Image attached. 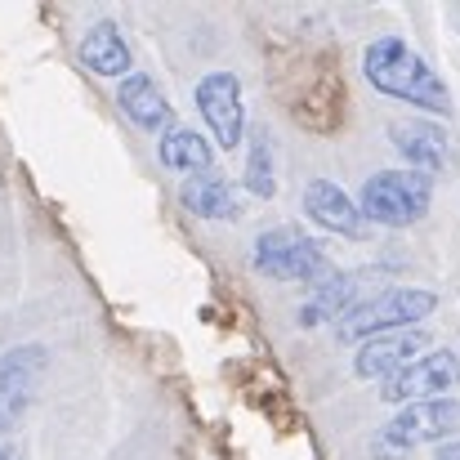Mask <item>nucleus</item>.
<instances>
[{
  "instance_id": "9b49d317",
  "label": "nucleus",
  "mask_w": 460,
  "mask_h": 460,
  "mask_svg": "<svg viewBox=\"0 0 460 460\" xmlns=\"http://www.w3.org/2000/svg\"><path fill=\"white\" fill-rule=\"evenodd\" d=\"M300 206H305V215L317 224V228H326V233H335V237H367L371 233V224L362 219V210H358V201L340 188V183H331V179H313L305 188V197H300Z\"/></svg>"
},
{
  "instance_id": "7ed1b4c3",
  "label": "nucleus",
  "mask_w": 460,
  "mask_h": 460,
  "mask_svg": "<svg viewBox=\"0 0 460 460\" xmlns=\"http://www.w3.org/2000/svg\"><path fill=\"white\" fill-rule=\"evenodd\" d=\"M434 308H438V296H434L429 287H389V291L362 300L358 308H349V313L335 322V335L362 344V340H371V335L416 326V322H425Z\"/></svg>"
},
{
  "instance_id": "6ab92c4d",
  "label": "nucleus",
  "mask_w": 460,
  "mask_h": 460,
  "mask_svg": "<svg viewBox=\"0 0 460 460\" xmlns=\"http://www.w3.org/2000/svg\"><path fill=\"white\" fill-rule=\"evenodd\" d=\"M0 460H13V447H4V443H0Z\"/></svg>"
},
{
  "instance_id": "f3484780",
  "label": "nucleus",
  "mask_w": 460,
  "mask_h": 460,
  "mask_svg": "<svg viewBox=\"0 0 460 460\" xmlns=\"http://www.w3.org/2000/svg\"><path fill=\"white\" fill-rule=\"evenodd\" d=\"M242 183H246V192L260 197V201L278 197V153H273V135H269V126H255V130H251L246 165H242Z\"/></svg>"
},
{
  "instance_id": "1a4fd4ad",
  "label": "nucleus",
  "mask_w": 460,
  "mask_h": 460,
  "mask_svg": "<svg viewBox=\"0 0 460 460\" xmlns=\"http://www.w3.org/2000/svg\"><path fill=\"white\" fill-rule=\"evenodd\" d=\"M429 349V331L425 326H402V331H385L358 344L353 353V376L362 380H389L398 376L411 358H420Z\"/></svg>"
},
{
  "instance_id": "f03ea898",
  "label": "nucleus",
  "mask_w": 460,
  "mask_h": 460,
  "mask_svg": "<svg viewBox=\"0 0 460 460\" xmlns=\"http://www.w3.org/2000/svg\"><path fill=\"white\" fill-rule=\"evenodd\" d=\"M434 206V179L420 174V170H376L362 192H358V210L367 224H380V228H411L429 215Z\"/></svg>"
},
{
  "instance_id": "0eeeda50",
  "label": "nucleus",
  "mask_w": 460,
  "mask_h": 460,
  "mask_svg": "<svg viewBox=\"0 0 460 460\" xmlns=\"http://www.w3.org/2000/svg\"><path fill=\"white\" fill-rule=\"evenodd\" d=\"M197 99V112L206 117L210 135H215V148L233 153L242 148V135H246V103H242V81L233 72H210L197 81L192 90Z\"/></svg>"
},
{
  "instance_id": "dca6fc26",
  "label": "nucleus",
  "mask_w": 460,
  "mask_h": 460,
  "mask_svg": "<svg viewBox=\"0 0 460 460\" xmlns=\"http://www.w3.org/2000/svg\"><path fill=\"white\" fill-rule=\"evenodd\" d=\"M156 156L174 174H206V170H215V148L197 130H188V126H170L161 135V144H156Z\"/></svg>"
},
{
  "instance_id": "f257e3e1",
  "label": "nucleus",
  "mask_w": 460,
  "mask_h": 460,
  "mask_svg": "<svg viewBox=\"0 0 460 460\" xmlns=\"http://www.w3.org/2000/svg\"><path fill=\"white\" fill-rule=\"evenodd\" d=\"M362 76L376 94L385 99H398L407 108H416L420 117L429 121H443L452 117V90L447 81L434 72L429 58H420L407 40L398 36H376L367 49H362Z\"/></svg>"
},
{
  "instance_id": "423d86ee",
  "label": "nucleus",
  "mask_w": 460,
  "mask_h": 460,
  "mask_svg": "<svg viewBox=\"0 0 460 460\" xmlns=\"http://www.w3.org/2000/svg\"><path fill=\"white\" fill-rule=\"evenodd\" d=\"M456 380H460V353L456 349H425V353L411 358L398 376L380 380V402L411 407V402H425V398L447 394Z\"/></svg>"
},
{
  "instance_id": "6e6552de",
  "label": "nucleus",
  "mask_w": 460,
  "mask_h": 460,
  "mask_svg": "<svg viewBox=\"0 0 460 460\" xmlns=\"http://www.w3.org/2000/svg\"><path fill=\"white\" fill-rule=\"evenodd\" d=\"M45 376V349L40 344H13L0 353V438L13 434V425L27 416L36 389Z\"/></svg>"
},
{
  "instance_id": "39448f33",
  "label": "nucleus",
  "mask_w": 460,
  "mask_h": 460,
  "mask_svg": "<svg viewBox=\"0 0 460 460\" xmlns=\"http://www.w3.org/2000/svg\"><path fill=\"white\" fill-rule=\"evenodd\" d=\"M251 264L255 273L264 278H278V282H313V278H326V251L322 242L305 237L300 228H264L251 246Z\"/></svg>"
},
{
  "instance_id": "9d476101",
  "label": "nucleus",
  "mask_w": 460,
  "mask_h": 460,
  "mask_svg": "<svg viewBox=\"0 0 460 460\" xmlns=\"http://www.w3.org/2000/svg\"><path fill=\"white\" fill-rule=\"evenodd\" d=\"M389 144L402 153L407 170H420V174H429V179L452 165V135L443 130V121L398 117V121H389Z\"/></svg>"
},
{
  "instance_id": "20e7f679",
  "label": "nucleus",
  "mask_w": 460,
  "mask_h": 460,
  "mask_svg": "<svg viewBox=\"0 0 460 460\" xmlns=\"http://www.w3.org/2000/svg\"><path fill=\"white\" fill-rule=\"evenodd\" d=\"M460 434V398H425V402H411L402 407L371 443V456L394 460L420 443H447Z\"/></svg>"
},
{
  "instance_id": "4468645a",
  "label": "nucleus",
  "mask_w": 460,
  "mask_h": 460,
  "mask_svg": "<svg viewBox=\"0 0 460 460\" xmlns=\"http://www.w3.org/2000/svg\"><path fill=\"white\" fill-rule=\"evenodd\" d=\"M179 201L197 215V219H215V224H233L242 215V197L237 188L219 174V170H206V174H188L179 183Z\"/></svg>"
},
{
  "instance_id": "ddd939ff",
  "label": "nucleus",
  "mask_w": 460,
  "mask_h": 460,
  "mask_svg": "<svg viewBox=\"0 0 460 460\" xmlns=\"http://www.w3.org/2000/svg\"><path fill=\"white\" fill-rule=\"evenodd\" d=\"M371 282V273H326L313 296L300 305V326H322V322H340L349 308L362 305V287Z\"/></svg>"
},
{
  "instance_id": "a211bd4d",
  "label": "nucleus",
  "mask_w": 460,
  "mask_h": 460,
  "mask_svg": "<svg viewBox=\"0 0 460 460\" xmlns=\"http://www.w3.org/2000/svg\"><path fill=\"white\" fill-rule=\"evenodd\" d=\"M438 460H460V438H447V443H438Z\"/></svg>"
},
{
  "instance_id": "f8f14e48",
  "label": "nucleus",
  "mask_w": 460,
  "mask_h": 460,
  "mask_svg": "<svg viewBox=\"0 0 460 460\" xmlns=\"http://www.w3.org/2000/svg\"><path fill=\"white\" fill-rule=\"evenodd\" d=\"M117 108H121L126 121L139 126V130H161V135H165V130L174 126V108H170L165 90L156 85L148 72L121 76V85H117Z\"/></svg>"
},
{
  "instance_id": "2eb2a0df",
  "label": "nucleus",
  "mask_w": 460,
  "mask_h": 460,
  "mask_svg": "<svg viewBox=\"0 0 460 460\" xmlns=\"http://www.w3.org/2000/svg\"><path fill=\"white\" fill-rule=\"evenodd\" d=\"M81 63L94 72V76H130L135 72V58H130V45L121 36L117 22H94L81 40Z\"/></svg>"
}]
</instances>
